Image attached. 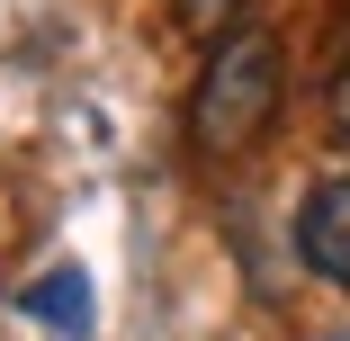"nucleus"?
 <instances>
[{
    "instance_id": "obj_1",
    "label": "nucleus",
    "mask_w": 350,
    "mask_h": 341,
    "mask_svg": "<svg viewBox=\"0 0 350 341\" xmlns=\"http://www.w3.org/2000/svg\"><path fill=\"white\" fill-rule=\"evenodd\" d=\"M278 99H288V45L269 27H234L225 45H206V72L189 90V144L206 162L252 153L278 117Z\"/></svg>"
},
{
    "instance_id": "obj_2",
    "label": "nucleus",
    "mask_w": 350,
    "mask_h": 341,
    "mask_svg": "<svg viewBox=\"0 0 350 341\" xmlns=\"http://www.w3.org/2000/svg\"><path fill=\"white\" fill-rule=\"evenodd\" d=\"M297 251H306L314 279L350 288V171L306 189V207H297Z\"/></svg>"
},
{
    "instance_id": "obj_3",
    "label": "nucleus",
    "mask_w": 350,
    "mask_h": 341,
    "mask_svg": "<svg viewBox=\"0 0 350 341\" xmlns=\"http://www.w3.org/2000/svg\"><path fill=\"white\" fill-rule=\"evenodd\" d=\"M18 305L54 332H90L99 323V297H90V269H45L36 288H18Z\"/></svg>"
},
{
    "instance_id": "obj_4",
    "label": "nucleus",
    "mask_w": 350,
    "mask_h": 341,
    "mask_svg": "<svg viewBox=\"0 0 350 341\" xmlns=\"http://www.w3.org/2000/svg\"><path fill=\"white\" fill-rule=\"evenodd\" d=\"M243 10H252V0H171V27H180L189 45H225L234 27H252Z\"/></svg>"
},
{
    "instance_id": "obj_5",
    "label": "nucleus",
    "mask_w": 350,
    "mask_h": 341,
    "mask_svg": "<svg viewBox=\"0 0 350 341\" xmlns=\"http://www.w3.org/2000/svg\"><path fill=\"white\" fill-rule=\"evenodd\" d=\"M323 99H332V126L350 135V54H341V72H332V90H323Z\"/></svg>"
}]
</instances>
